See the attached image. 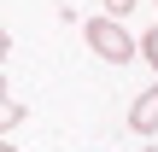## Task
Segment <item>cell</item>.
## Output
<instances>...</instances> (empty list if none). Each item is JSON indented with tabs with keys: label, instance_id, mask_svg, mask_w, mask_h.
Segmentation results:
<instances>
[{
	"label": "cell",
	"instance_id": "5",
	"mask_svg": "<svg viewBox=\"0 0 158 152\" xmlns=\"http://www.w3.org/2000/svg\"><path fill=\"white\" fill-rule=\"evenodd\" d=\"M141 0H106V18H123V12H135Z\"/></svg>",
	"mask_w": 158,
	"mask_h": 152
},
{
	"label": "cell",
	"instance_id": "7",
	"mask_svg": "<svg viewBox=\"0 0 158 152\" xmlns=\"http://www.w3.org/2000/svg\"><path fill=\"white\" fill-rule=\"evenodd\" d=\"M0 152H18V146H6V141H0Z\"/></svg>",
	"mask_w": 158,
	"mask_h": 152
},
{
	"label": "cell",
	"instance_id": "4",
	"mask_svg": "<svg viewBox=\"0 0 158 152\" xmlns=\"http://www.w3.org/2000/svg\"><path fill=\"white\" fill-rule=\"evenodd\" d=\"M135 47H141V59L158 70V29H141V41H135Z\"/></svg>",
	"mask_w": 158,
	"mask_h": 152
},
{
	"label": "cell",
	"instance_id": "2",
	"mask_svg": "<svg viewBox=\"0 0 158 152\" xmlns=\"http://www.w3.org/2000/svg\"><path fill=\"white\" fill-rule=\"evenodd\" d=\"M129 129H135L141 141H147V135H158V82L135 100V105H129Z\"/></svg>",
	"mask_w": 158,
	"mask_h": 152
},
{
	"label": "cell",
	"instance_id": "1",
	"mask_svg": "<svg viewBox=\"0 0 158 152\" xmlns=\"http://www.w3.org/2000/svg\"><path fill=\"white\" fill-rule=\"evenodd\" d=\"M88 47H94V59H106V64H129V59H135V35H129L117 18H94V23H88Z\"/></svg>",
	"mask_w": 158,
	"mask_h": 152
},
{
	"label": "cell",
	"instance_id": "3",
	"mask_svg": "<svg viewBox=\"0 0 158 152\" xmlns=\"http://www.w3.org/2000/svg\"><path fill=\"white\" fill-rule=\"evenodd\" d=\"M18 123H23V105H18V100L6 94V82H0V135H12Z\"/></svg>",
	"mask_w": 158,
	"mask_h": 152
},
{
	"label": "cell",
	"instance_id": "9",
	"mask_svg": "<svg viewBox=\"0 0 158 152\" xmlns=\"http://www.w3.org/2000/svg\"><path fill=\"white\" fill-rule=\"evenodd\" d=\"M152 6H158V0H152Z\"/></svg>",
	"mask_w": 158,
	"mask_h": 152
},
{
	"label": "cell",
	"instance_id": "8",
	"mask_svg": "<svg viewBox=\"0 0 158 152\" xmlns=\"http://www.w3.org/2000/svg\"><path fill=\"white\" fill-rule=\"evenodd\" d=\"M141 152H147V146H141Z\"/></svg>",
	"mask_w": 158,
	"mask_h": 152
},
{
	"label": "cell",
	"instance_id": "6",
	"mask_svg": "<svg viewBox=\"0 0 158 152\" xmlns=\"http://www.w3.org/2000/svg\"><path fill=\"white\" fill-rule=\"evenodd\" d=\"M6 53H12V35H6V29H0V59H6Z\"/></svg>",
	"mask_w": 158,
	"mask_h": 152
}]
</instances>
